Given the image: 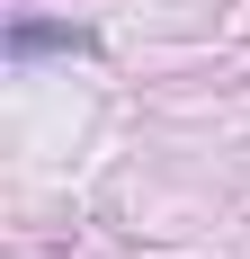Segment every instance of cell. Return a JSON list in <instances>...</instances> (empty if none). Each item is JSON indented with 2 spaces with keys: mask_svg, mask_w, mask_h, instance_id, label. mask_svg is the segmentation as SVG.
<instances>
[{
  "mask_svg": "<svg viewBox=\"0 0 250 259\" xmlns=\"http://www.w3.org/2000/svg\"><path fill=\"white\" fill-rule=\"evenodd\" d=\"M0 45H9V63H45V54H99V36L72 18H9Z\"/></svg>",
  "mask_w": 250,
  "mask_h": 259,
  "instance_id": "obj_1",
  "label": "cell"
}]
</instances>
